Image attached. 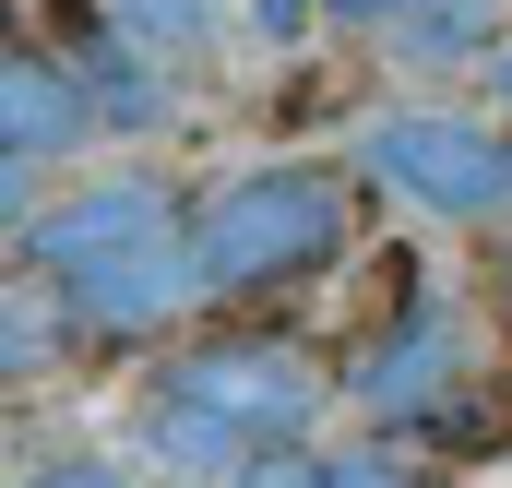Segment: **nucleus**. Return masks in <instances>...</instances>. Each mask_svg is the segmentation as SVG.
<instances>
[{"label": "nucleus", "mask_w": 512, "mask_h": 488, "mask_svg": "<svg viewBox=\"0 0 512 488\" xmlns=\"http://www.w3.org/2000/svg\"><path fill=\"white\" fill-rule=\"evenodd\" d=\"M12 239H24V262H48V286L72 298L84 346H143L203 298L191 215H179L167 179H84L72 203H36Z\"/></svg>", "instance_id": "1"}, {"label": "nucleus", "mask_w": 512, "mask_h": 488, "mask_svg": "<svg viewBox=\"0 0 512 488\" xmlns=\"http://www.w3.org/2000/svg\"><path fill=\"white\" fill-rule=\"evenodd\" d=\"M310 417H322V369H310L298 334H203L143 381L131 453H155V477L203 488V477H239L262 453H286Z\"/></svg>", "instance_id": "2"}, {"label": "nucleus", "mask_w": 512, "mask_h": 488, "mask_svg": "<svg viewBox=\"0 0 512 488\" xmlns=\"http://www.w3.org/2000/svg\"><path fill=\"white\" fill-rule=\"evenodd\" d=\"M191 262H203V298H286V286L334 274L346 262V179L310 155L215 179L191 203Z\"/></svg>", "instance_id": "3"}, {"label": "nucleus", "mask_w": 512, "mask_h": 488, "mask_svg": "<svg viewBox=\"0 0 512 488\" xmlns=\"http://www.w3.org/2000/svg\"><path fill=\"white\" fill-rule=\"evenodd\" d=\"M465 381H477L465 310L417 274V250H382V310H370V334H358V358H346V393H358L382 429H429Z\"/></svg>", "instance_id": "4"}, {"label": "nucleus", "mask_w": 512, "mask_h": 488, "mask_svg": "<svg viewBox=\"0 0 512 488\" xmlns=\"http://www.w3.org/2000/svg\"><path fill=\"white\" fill-rule=\"evenodd\" d=\"M358 167L382 191H405V203L453 215V227H489L512 203V131L453 120V108H393V120H370L358 131Z\"/></svg>", "instance_id": "5"}, {"label": "nucleus", "mask_w": 512, "mask_h": 488, "mask_svg": "<svg viewBox=\"0 0 512 488\" xmlns=\"http://www.w3.org/2000/svg\"><path fill=\"white\" fill-rule=\"evenodd\" d=\"M72 143H96L84 72H72L48 36H12V48H0V203H12V227L36 215V179H48Z\"/></svg>", "instance_id": "6"}, {"label": "nucleus", "mask_w": 512, "mask_h": 488, "mask_svg": "<svg viewBox=\"0 0 512 488\" xmlns=\"http://www.w3.org/2000/svg\"><path fill=\"white\" fill-rule=\"evenodd\" d=\"M60 60L84 72V96H96V120L108 131H155L167 120V84H155V36H131L120 12H60Z\"/></svg>", "instance_id": "7"}, {"label": "nucleus", "mask_w": 512, "mask_h": 488, "mask_svg": "<svg viewBox=\"0 0 512 488\" xmlns=\"http://www.w3.org/2000/svg\"><path fill=\"white\" fill-rule=\"evenodd\" d=\"M60 334H84V322H72V298L48 286V262H12V286H0V369H12V381L60 369Z\"/></svg>", "instance_id": "8"}, {"label": "nucleus", "mask_w": 512, "mask_h": 488, "mask_svg": "<svg viewBox=\"0 0 512 488\" xmlns=\"http://www.w3.org/2000/svg\"><path fill=\"white\" fill-rule=\"evenodd\" d=\"M489 24H501V0H405V60H429V72H453V60H477L489 48Z\"/></svg>", "instance_id": "9"}, {"label": "nucleus", "mask_w": 512, "mask_h": 488, "mask_svg": "<svg viewBox=\"0 0 512 488\" xmlns=\"http://www.w3.org/2000/svg\"><path fill=\"white\" fill-rule=\"evenodd\" d=\"M108 12H120L131 36H155V48L179 60V48H203V36H215V12H227V0H108Z\"/></svg>", "instance_id": "10"}, {"label": "nucleus", "mask_w": 512, "mask_h": 488, "mask_svg": "<svg viewBox=\"0 0 512 488\" xmlns=\"http://www.w3.org/2000/svg\"><path fill=\"white\" fill-rule=\"evenodd\" d=\"M334 465V488H429L417 477V453H382V441H358V453H322Z\"/></svg>", "instance_id": "11"}, {"label": "nucleus", "mask_w": 512, "mask_h": 488, "mask_svg": "<svg viewBox=\"0 0 512 488\" xmlns=\"http://www.w3.org/2000/svg\"><path fill=\"white\" fill-rule=\"evenodd\" d=\"M12 488H143L131 465H108V453H48V465H24Z\"/></svg>", "instance_id": "12"}, {"label": "nucleus", "mask_w": 512, "mask_h": 488, "mask_svg": "<svg viewBox=\"0 0 512 488\" xmlns=\"http://www.w3.org/2000/svg\"><path fill=\"white\" fill-rule=\"evenodd\" d=\"M239 488H334V465L286 441V453H262V465H239Z\"/></svg>", "instance_id": "13"}, {"label": "nucleus", "mask_w": 512, "mask_h": 488, "mask_svg": "<svg viewBox=\"0 0 512 488\" xmlns=\"http://www.w3.org/2000/svg\"><path fill=\"white\" fill-rule=\"evenodd\" d=\"M310 12H322V0H251V24L274 36V48H298V36H310Z\"/></svg>", "instance_id": "14"}, {"label": "nucleus", "mask_w": 512, "mask_h": 488, "mask_svg": "<svg viewBox=\"0 0 512 488\" xmlns=\"http://www.w3.org/2000/svg\"><path fill=\"white\" fill-rule=\"evenodd\" d=\"M334 24H358V36H382V24H405V0H322Z\"/></svg>", "instance_id": "15"}, {"label": "nucleus", "mask_w": 512, "mask_h": 488, "mask_svg": "<svg viewBox=\"0 0 512 488\" xmlns=\"http://www.w3.org/2000/svg\"><path fill=\"white\" fill-rule=\"evenodd\" d=\"M489 96H501V108H512V36H501V48H489Z\"/></svg>", "instance_id": "16"}, {"label": "nucleus", "mask_w": 512, "mask_h": 488, "mask_svg": "<svg viewBox=\"0 0 512 488\" xmlns=\"http://www.w3.org/2000/svg\"><path fill=\"white\" fill-rule=\"evenodd\" d=\"M501 322H512V239H501Z\"/></svg>", "instance_id": "17"}]
</instances>
